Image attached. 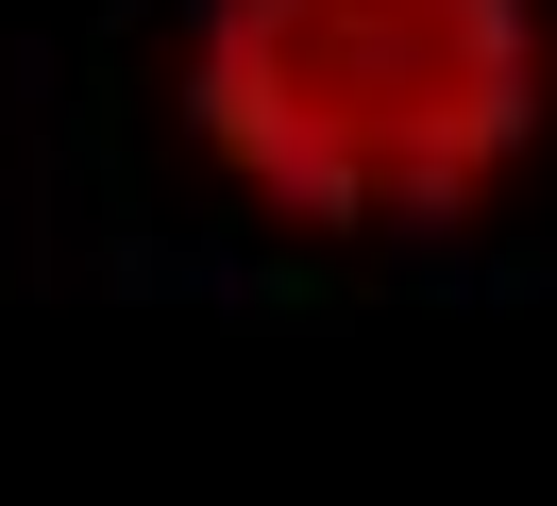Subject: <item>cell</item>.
<instances>
[{
    "mask_svg": "<svg viewBox=\"0 0 557 506\" xmlns=\"http://www.w3.org/2000/svg\"><path fill=\"white\" fill-rule=\"evenodd\" d=\"M170 101L271 236H473L557 152V0H186Z\"/></svg>",
    "mask_w": 557,
    "mask_h": 506,
    "instance_id": "cell-1",
    "label": "cell"
}]
</instances>
